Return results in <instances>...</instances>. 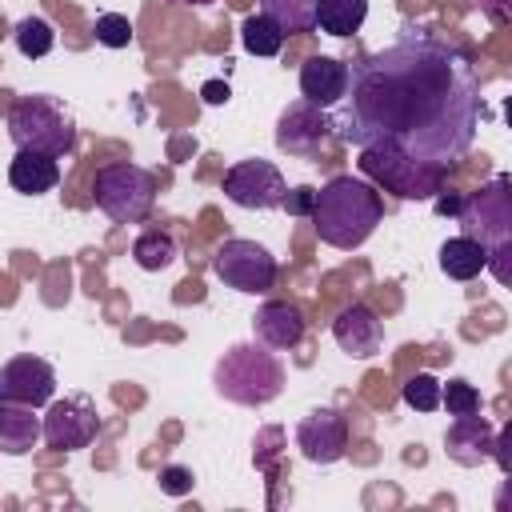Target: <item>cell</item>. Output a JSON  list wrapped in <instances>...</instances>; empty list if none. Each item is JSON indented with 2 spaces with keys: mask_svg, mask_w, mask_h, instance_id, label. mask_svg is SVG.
<instances>
[{
  "mask_svg": "<svg viewBox=\"0 0 512 512\" xmlns=\"http://www.w3.org/2000/svg\"><path fill=\"white\" fill-rule=\"evenodd\" d=\"M252 328H256V340L264 348H272V352H288V348H296L304 340V316L288 300L260 304L256 316H252Z\"/></svg>",
  "mask_w": 512,
  "mask_h": 512,
  "instance_id": "15",
  "label": "cell"
},
{
  "mask_svg": "<svg viewBox=\"0 0 512 512\" xmlns=\"http://www.w3.org/2000/svg\"><path fill=\"white\" fill-rule=\"evenodd\" d=\"M488 268V248L472 236H452L440 244V272L452 280H476Z\"/></svg>",
  "mask_w": 512,
  "mask_h": 512,
  "instance_id": "20",
  "label": "cell"
},
{
  "mask_svg": "<svg viewBox=\"0 0 512 512\" xmlns=\"http://www.w3.org/2000/svg\"><path fill=\"white\" fill-rule=\"evenodd\" d=\"M212 272H216L228 288L248 292V296H260V292H268V288L276 284V260H272V252H268L264 244L240 240V236L224 240V244L212 252Z\"/></svg>",
  "mask_w": 512,
  "mask_h": 512,
  "instance_id": "8",
  "label": "cell"
},
{
  "mask_svg": "<svg viewBox=\"0 0 512 512\" xmlns=\"http://www.w3.org/2000/svg\"><path fill=\"white\" fill-rule=\"evenodd\" d=\"M440 404L448 408V416H472L480 412V392L468 380H448L440 384Z\"/></svg>",
  "mask_w": 512,
  "mask_h": 512,
  "instance_id": "27",
  "label": "cell"
},
{
  "mask_svg": "<svg viewBox=\"0 0 512 512\" xmlns=\"http://www.w3.org/2000/svg\"><path fill=\"white\" fill-rule=\"evenodd\" d=\"M432 200H436V212H440V216H456V212H460V200H464V196H460V192H444V188H440V192H436Z\"/></svg>",
  "mask_w": 512,
  "mask_h": 512,
  "instance_id": "31",
  "label": "cell"
},
{
  "mask_svg": "<svg viewBox=\"0 0 512 512\" xmlns=\"http://www.w3.org/2000/svg\"><path fill=\"white\" fill-rule=\"evenodd\" d=\"M96 432H100V412H96L92 396L76 392L64 400H48V412L40 424V436L48 440V448L76 452V448H88L96 440Z\"/></svg>",
  "mask_w": 512,
  "mask_h": 512,
  "instance_id": "9",
  "label": "cell"
},
{
  "mask_svg": "<svg viewBox=\"0 0 512 512\" xmlns=\"http://www.w3.org/2000/svg\"><path fill=\"white\" fill-rule=\"evenodd\" d=\"M240 44H244L252 56H276V52L284 48V32H280V24L268 20L264 12H252V16H244V24H240Z\"/></svg>",
  "mask_w": 512,
  "mask_h": 512,
  "instance_id": "23",
  "label": "cell"
},
{
  "mask_svg": "<svg viewBox=\"0 0 512 512\" xmlns=\"http://www.w3.org/2000/svg\"><path fill=\"white\" fill-rule=\"evenodd\" d=\"M364 16H368V0H316V28L328 36L360 32Z\"/></svg>",
  "mask_w": 512,
  "mask_h": 512,
  "instance_id": "21",
  "label": "cell"
},
{
  "mask_svg": "<svg viewBox=\"0 0 512 512\" xmlns=\"http://www.w3.org/2000/svg\"><path fill=\"white\" fill-rule=\"evenodd\" d=\"M176 4H196V8H204V4H212V0H176Z\"/></svg>",
  "mask_w": 512,
  "mask_h": 512,
  "instance_id": "33",
  "label": "cell"
},
{
  "mask_svg": "<svg viewBox=\"0 0 512 512\" xmlns=\"http://www.w3.org/2000/svg\"><path fill=\"white\" fill-rule=\"evenodd\" d=\"M328 120L332 136L352 148H396L452 168L476 140L480 84L456 44L408 28L348 68Z\"/></svg>",
  "mask_w": 512,
  "mask_h": 512,
  "instance_id": "1",
  "label": "cell"
},
{
  "mask_svg": "<svg viewBox=\"0 0 512 512\" xmlns=\"http://www.w3.org/2000/svg\"><path fill=\"white\" fill-rule=\"evenodd\" d=\"M92 200L108 220L140 224L156 204V176L132 160H112V164L96 168Z\"/></svg>",
  "mask_w": 512,
  "mask_h": 512,
  "instance_id": "5",
  "label": "cell"
},
{
  "mask_svg": "<svg viewBox=\"0 0 512 512\" xmlns=\"http://www.w3.org/2000/svg\"><path fill=\"white\" fill-rule=\"evenodd\" d=\"M200 96H204L208 104H224V100H228V84H224V80H208V84L200 88Z\"/></svg>",
  "mask_w": 512,
  "mask_h": 512,
  "instance_id": "32",
  "label": "cell"
},
{
  "mask_svg": "<svg viewBox=\"0 0 512 512\" xmlns=\"http://www.w3.org/2000/svg\"><path fill=\"white\" fill-rule=\"evenodd\" d=\"M312 204H316V188H308V184H300V188L284 192V200H280V208H284L288 216H308V212H312Z\"/></svg>",
  "mask_w": 512,
  "mask_h": 512,
  "instance_id": "30",
  "label": "cell"
},
{
  "mask_svg": "<svg viewBox=\"0 0 512 512\" xmlns=\"http://www.w3.org/2000/svg\"><path fill=\"white\" fill-rule=\"evenodd\" d=\"M360 172L396 192L400 200H432L448 176L444 164H424L396 148H360Z\"/></svg>",
  "mask_w": 512,
  "mask_h": 512,
  "instance_id": "6",
  "label": "cell"
},
{
  "mask_svg": "<svg viewBox=\"0 0 512 512\" xmlns=\"http://www.w3.org/2000/svg\"><path fill=\"white\" fill-rule=\"evenodd\" d=\"M380 216H384L380 192L356 176H332L324 188H316V204L308 212V220L316 224V236L340 252L360 248L376 232Z\"/></svg>",
  "mask_w": 512,
  "mask_h": 512,
  "instance_id": "2",
  "label": "cell"
},
{
  "mask_svg": "<svg viewBox=\"0 0 512 512\" xmlns=\"http://www.w3.org/2000/svg\"><path fill=\"white\" fill-rule=\"evenodd\" d=\"M348 88V64L336 56H308L300 64V96L316 108H332L340 104Z\"/></svg>",
  "mask_w": 512,
  "mask_h": 512,
  "instance_id": "16",
  "label": "cell"
},
{
  "mask_svg": "<svg viewBox=\"0 0 512 512\" xmlns=\"http://www.w3.org/2000/svg\"><path fill=\"white\" fill-rule=\"evenodd\" d=\"M260 12L276 20L284 36L316 28V0H260Z\"/></svg>",
  "mask_w": 512,
  "mask_h": 512,
  "instance_id": "22",
  "label": "cell"
},
{
  "mask_svg": "<svg viewBox=\"0 0 512 512\" xmlns=\"http://www.w3.org/2000/svg\"><path fill=\"white\" fill-rule=\"evenodd\" d=\"M52 392H56V372L40 356H12L0 368V400L4 404L44 408L52 400Z\"/></svg>",
  "mask_w": 512,
  "mask_h": 512,
  "instance_id": "12",
  "label": "cell"
},
{
  "mask_svg": "<svg viewBox=\"0 0 512 512\" xmlns=\"http://www.w3.org/2000/svg\"><path fill=\"white\" fill-rule=\"evenodd\" d=\"M332 336H336V344H340L352 360H368V356H376L380 344H384V324H380V316H376L368 304H348V308L332 320Z\"/></svg>",
  "mask_w": 512,
  "mask_h": 512,
  "instance_id": "14",
  "label": "cell"
},
{
  "mask_svg": "<svg viewBox=\"0 0 512 512\" xmlns=\"http://www.w3.org/2000/svg\"><path fill=\"white\" fill-rule=\"evenodd\" d=\"M444 448H448V456H452L456 464L476 468V464H484V460L496 452V432H492V424H488L480 412L456 416L452 428H448V436H444Z\"/></svg>",
  "mask_w": 512,
  "mask_h": 512,
  "instance_id": "17",
  "label": "cell"
},
{
  "mask_svg": "<svg viewBox=\"0 0 512 512\" xmlns=\"http://www.w3.org/2000/svg\"><path fill=\"white\" fill-rule=\"evenodd\" d=\"M212 384H216V392H220L224 400L260 408V404H268V400L280 396V388H284V364H280L276 352L264 348L260 340H256V344H232V348L216 360Z\"/></svg>",
  "mask_w": 512,
  "mask_h": 512,
  "instance_id": "3",
  "label": "cell"
},
{
  "mask_svg": "<svg viewBox=\"0 0 512 512\" xmlns=\"http://www.w3.org/2000/svg\"><path fill=\"white\" fill-rule=\"evenodd\" d=\"M12 36H16L20 56H28V60H40V56H48V52L56 48V28H52L44 16H24V20L12 28Z\"/></svg>",
  "mask_w": 512,
  "mask_h": 512,
  "instance_id": "25",
  "label": "cell"
},
{
  "mask_svg": "<svg viewBox=\"0 0 512 512\" xmlns=\"http://www.w3.org/2000/svg\"><path fill=\"white\" fill-rule=\"evenodd\" d=\"M404 404L416 408V412H436L440 408V380L432 372H416L404 384Z\"/></svg>",
  "mask_w": 512,
  "mask_h": 512,
  "instance_id": "26",
  "label": "cell"
},
{
  "mask_svg": "<svg viewBox=\"0 0 512 512\" xmlns=\"http://www.w3.org/2000/svg\"><path fill=\"white\" fill-rule=\"evenodd\" d=\"M132 260H136L144 272H160V268H168V264L176 260V240H172L168 232H160V228L140 232L136 244H132Z\"/></svg>",
  "mask_w": 512,
  "mask_h": 512,
  "instance_id": "24",
  "label": "cell"
},
{
  "mask_svg": "<svg viewBox=\"0 0 512 512\" xmlns=\"http://www.w3.org/2000/svg\"><path fill=\"white\" fill-rule=\"evenodd\" d=\"M156 480H160V492H164V496H188V492H192V484H196V480H192V472H188L184 464H164Z\"/></svg>",
  "mask_w": 512,
  "mask_h": 512,
  "instance_id": "29",
  "label": "cell"
},
{
  "mask_svg": "<svg viewBox=\"0 0 512 512\" xmlns=\"http://www.w3.org/2000/svg\"><path fill=\"white\" fill-rule=\"evenodd\" d=\"M288 184L272 160H236L224 172V196L240 208H280Z\"/></svg>",
  "mask_w": 512,
  "mask_h": 512,
  "instance_id": "10",
  "label": "cell"
},
{
  "mask_svg": "<svg viewBox=\"0 0 512 512\" xmlns=\"http://www.w3.org/2000/svg\"><path fill=\"white\" fill-rule=\"evenodd\" d=\"M8 136L16 148H32V152H48V156H68L76 144V124L64 100L32 92L20 96L8 108Z\"/></svg>",
  "mask_w": 512,
  "mask_h": 512,
  "instance_id": "4",
  "label": "cell"
},
{
  "mask_svg": "<svg viewBox=\"0 0 512 512\" xmlns=\"http://www.w3.org/2000/svg\"><path fill=\"white\" fill-rule=\"evenodd\" d=\"M92 32H96V44H104V48H128L132 44V20L120 12H100Z\"/></svg>",
  "mask_w": 512,
  "mask_h": 512,
  "instance_id": "28",
  "label": "cell"
},
{
  "mask_svg": "<svg viewBox=\"0 0 512 512\" xmlns=\"http://www.w3.org/2000/svg\"><path fill=\"white\" fill-rule=\"evenodd\" d=\"M40 440V420L32 416L28 404H4L0 400V452L4 456H24Z\"/></svg>",
  "mask_w": 512,
  "mask_h": 512,
  "instance_id": "19",
  "label": "cell"
},
{
  "mask_svg": "<svg viewBox=\"0 0 512 512\" xmlns=\"http://www.w3.org/2000/svg\"><path fill=\"white\" fill-rule=\"evenodd\" d=\"M296 448L312 464H336L348 452V424L332 408H316L296 424Z\"/></svg>",
  "mask_w": 512,
  "mask_h": 512,
  "instance_id": "13",
  "label": "cell"
},
{
  "mask_svg": "<svg viewBox=\"0 0 512 512\" xmlns=\"http://www.w3.org/2000/svg\"><path fill=\"white\" fill-rule=\"evenodd\" d=\"M8 180H12V188L24 192V196H44V192H52V188L60 184V164H56V156H48V152L16 148V156H12V164H8Z\"/></svg>",
  "mask_w": 512,
  "mask_h": 512,
  "instance_id": "18",
  "label": "cell"
},
{
  "mask_svg": "<svg viewBox=\"0 0 512 512\" xmlns=\"http://www.w3.org/2000/svg\"><path fill=\"white\" fill-rule=\"evenodd\" d=\"M508 188H512L508 176H492L484 188H476L460 200L456 220L464 224V236L480 240L484 248L512 240V192Z\"/></svg>",
  "mask_w": 512,
  "mask_h": 512,
  "instance_id": "7",
  "label": "cell"
},
{
  "mask_svg": "<svg viewBox=\"0 0 512 512\" xmlns=\"http://www.w3.org/2000/svg\"><path fill=\"white\" fill-rule=\"evenodd\" d=\"M332 136V120L324 108L308 104V100H296L280 112V124H276V148L288 152V156H316Z\"/></svg>",
  "mask_w": 512,
  "mask_h": 512,
  "instance_id": "11",
  "label": "cell"
}]
</instances>
